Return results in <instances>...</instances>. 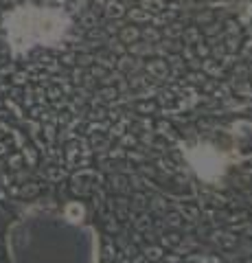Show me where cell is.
<instances>
[{
	"mask_svg": "<svg viewBox=\"0 0 252 263\" xmlns=\"http://www.w3.org/2000/svg\"><path fill=\"white\" fill-rule=\"evenodd\" d=\"M145 11H162L165 9V3L162 0H147V3H143Z\"/></svg>",
	"mask_w": 252,
	"mask_h": 263,
	"instance_id": "cell-1",
	"label": "cell"
},
{
	"mask_svg": "<svg viewBox=\"0 0 252 263\" xmlns=\"http://www.w3.org/2000/svg\"><path fill=\"white\" fill-rule=\"evenodd\" d=\"M105 13H108V15H123V7H121L119 3H108V7H105Z\"/></svg>",
	"mask_w": 252,
	"mask_h": 263,
	"instance_id": "cell-2",
	"label": "cell"
}]
</instances>
